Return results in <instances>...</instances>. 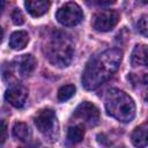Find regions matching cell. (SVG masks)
<instances>
[{
    "label": "cell",
    "instance_id": "cell-1",
    "mask_svg": "<svg viewBox=\"0 0 148 148\" xmlns=\"http://www.w3.org/2000/svg\"><path fill=\"white\" fill-rule=\"evenodd\" d=\"M123 53L117 49L105 50L91 58L82 74V86L87 90H94L108 81L119 68Z\"/></svg>",
    "mask_w": 148,
    "mask_h": 148
},
{
    "label": "cell",
    "instance_id": "cell-2",
    "mask_svg": "<svg viewBox=\"0 0 148 148\" xmlns=\"http://www.w3.org/2000/svg\"><path fill=\"white\" fill-rule=\"evenodd\" d=\"M44 54L47 60L57 67H67L74 56L73 40L64 32H53L44 45Z\"/></svg>",
    "mask_w": 148,
    "mask_h": 148
},
{
    "label": "cell",
    "instance_id": "cell-3",
    "mask_svg": "<svg viewBox=\"0 0 148 148\" xmlns=\"http://www.w3.org/2000/svg\"><path fill=\"white\" fill-rule=\"evenodd\" d=\"M105 110L109 116L121 121L130 123L135 117V104L123 90L112 88L105 95Z\"/></svg>",
    "mask_w": 148,
    "mask_h": 148
},
{
    "label": "cell",
    "instance_id": "cell-4",
    "mask_svg": "<svg viewBox=\"0 0 148 148\" xmlns=\"http://www.w3.org/2000/svg\"><path fill=\"white\" fill-rule=\"evenodd\" d=\"M34 123L37 130L51 140H57L58 138V121L53 110L43 109L34 118Z\"/></svg>",
    "mask_w": 148,
    "mask_h": 148
},
{
    "label": "cell",
    "instance_id": "cell-5",
    "mask_svg": "<svg viewBox=\"0 0 148 148\" xmlns=\"http://www.w3.org/2000/svg\"><path fill=\"white\" fill-rule=\"evenodd\" d=\"M56 18L59 23L66 27H74L83 20L81 7L73 1L64 3L56 13Z\"/></svg>",
    "mask_w": 148,
    "mask_h": 148
},
{
    "label": "cell",
    "instance_id": "cell-6",
    "mask_svg": "<svg viewBox=\"0 0 148 148\" xmlns=\"http://www.w3.org/2000/svg\"><path fill=\"white\" fill-rule=\"evenodd\" d=\"M119 21V13L113 9H104L97 12L92 17V28L101 32L112 30Z\"/></svg>",
    "mask_w": 148,
    "mask_h": 148
},
{
    "label": "cell",
    "instance_id": "cell-7",
    "mask_svg": "<svg viewBox=\"0 0 148 148\" xmlns=\"http://www.w3.org/2000/svg\"><path fill=\"white\" fill-rule=\"evenodd\" d=\"M74 117L82 120L84 124L89 126H95L98 124L99 120V111L95 104L84 101L81 104H79L75 109Z\"/></svg>",
    "mask_w": 148,
    "mask_h": 148
},
{
    "label": "cell",
    "instance_id": "cell-8",
    "mask_svg": "<svg viewBox=\"0 0 148 148\" xmlns=\"http://www.w3.org/2000/svg\"><path fill=\"white\" fill-rule=\"evenodd\" d=\"M37 61L32 54H22L13 60L9 68L21 77L29 76L36 68Z\"/></svg>",
    "mask_w": 148,
    "mask_h": 148
},
{
    "label": "cell",
    "instance_id": "cell-9",
    "mask_svg": "<svg viewBox=\"0 0 148 148\" xmlns=\"http://www.w3.org/2000/svg\"><path fill=\"white\" fill-rule=\"evenodd\" d=\"M29 91L22 84H14L5 92V99L15 108H22L28 98Z\"/></svg>",
    "mask_w": 148,
    "mask_h": 148
},
{
    "label": "cell",
    "instance_id": "cell-10",
    "mask_svg": "<svg viewBox=\"0 0 148 148\" xmlns=\"http://www.w3.org/2000/svg\"><path fill=\"white\" fill-rule=\"evenodd\" d=\"M131 64L134 67L146 66L148 67V46L145 44H138L134 46L131 54Z\"/></svg>",
    "mask_w": 148,
    "mask_h": 148
},
{
    "label": "cell",
    "instance_id": "cell-11",
    "mask_svg": "<svg viewBox=\"0 0 148 148\" xmlns=\"http://www.w3.org/2000/svg\"><path fill=\"white\" fill-rule=\"evenodd\" d=\"M131 141L136 148H145L148 146V124H142L134 128L131 134Z\"/></svg>",
    "mask_w": 148,
    "mask_h": 148
},
{
    "label": "cell",
    "instance_id": "cell-12",
    "mask_svg": "<svg viewBox=\"0 0 148 148\" xmlns=\"http://www.w3.org/2000/svg\"><path fill=\"white\" fill-rule=\"evenodd\" d=\"M24 6L27 8V12L31 16L38 17L47 13L50 8V2L46 0H28L24 2Z\"/></svg>",
    "mask_w": 148,
    "mask_h": 148
},
{
    "label": "cell",
    "instance_id": "cell-13",
    "mask_svg": "<svg viewBox=\"0 0 148 148\" xmlns=\"http://www.w3.org/2000/svg\"><path fill=\"white\" fill-rule=\"evenodd\" d=\"M28 42H29V35L27 31H23V30L15 31L9 37V46L16 51L24 49Z\"/></svg>",
    "mask_w": 148,
    "mask_h": 148
},
{
    "label": "cell",
    "instance_id": "cell-14",
    "mask_svg": "<svg viewBox=\"0 0 148 148\" xmlns=\"http://www.w3.org/2000/svg\"><path fill=\"white\" fill-rule=\"evenodd\" d=\"M13 136L20 141H27L31 136V130L25 123H16L13 127Z\"/></svg>",
    "mask_w": 148,
    "mask_h": 148
},
{
    "label": "cell",
    "instance_id": "cell-15",
    "mask_svg": "<svg viewBox=\"0 0 148 148\" xmlns=\"http://www.w3.org/2000/svg\"><path fill=\"white\" fill-rule=\"evenodd\" d=\"M84 136V128L82 125L71 126L67 132V138L72 143H77L83 140Z\"/></svg>",
    "mask_w": 148,
    "mask_h": 148
},
{
    "label": "cell",
    "instance_id": "cell-16",
    "mask_svg": "<svg viewBox=\"0 0 148 148\" xmlns=\"http://www.w3.org/2000/svg\"><path fill=\"white\" fill-rule=\"evenodd\" d=\"M75 86L73 84H66L59 88L58 90V99L59 102H66L75 94Z\"/></svg>",
    "mask_w": 148,
    "mask_h": 148
},
{
    "label": "cell",
    "instance_id": "cell-17",
    "mask_svg": "<svg viewBox=\"0 0 148 148\" xmlns=\"http://www.w3.org/2000/svg\"><path fill=\"white\" fill-rule=\"evenodd\" d=\"M136 29H138V31L142 36H145V37L148 38V13L145 14V15H142L139 18V21L136 23Z\"/></svg>",
    "mask_w": 148,
    "mask_h": 148
},
{
    "label": "cell",
    "instance_id": "cell-18",
    "mask_svg": "<svg viewBox=\"0 0 148 148\" xmlns=\"http://www.w3.org/2000/svg\"><path fill=\"white\" fill-rule=\"evenodd\" d=\"M12 20L14 22V24L16 25H21L24 23V16L22 14V12L18 9V8H15L12 13Z\"/></svg>",
    "mask_w": 148,
    "mask_h": 148
},
{
    "label": "cell",
    "instance_id": "cell-19",
    "mask_svg": "<svg viewBox=\"0 0 148 148\" xmlns=\"http://www.w3.org/2000/svg\"><path fill=\"white\" fill-rule=\"evenodd\" d=\"M6 136H7V126L5 120H1V146H3L5 141H6Z\"/></svg>",
    "mask_w": 148,
    "mask_h": 148
},
{
    "label": "cell",
    "instance_id": "cell-20",
    "mask_svg": "<svg viewBox=\"0 0 148 148\" xmlns=\"http://www.w3.org/2000/svg\"><path fill=\"white\" fill-rule=\"evenodd\" d=\"M24 148H37V146H36L35 143H29V145H27Z\"/></svg>",
    "mask_w": 148,
    "mask_h": 148
}]
</instances>
